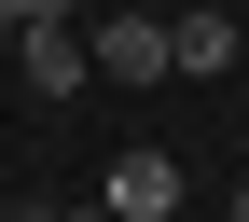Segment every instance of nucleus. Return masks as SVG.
Here are the masks:
<instances>
[{"instance_id":"3","label":"nucleus","mask_w":249,"mask_h":222,"mask_svg":"<svg viewBox=\"0 0 249 222\" xmlns=\"http://www.w3.org/2000/svg\"><path fill=\"white\" fill-rule=\"evenodd\" d=\"M166 70H235V14H222V0H194V14H166Z\"/></svg>"},{"instance_id":"5","label":"nucleus","mask_w":249,"mask_h":222,"mask_svg":"<svg viewBox=\"0 0 249 222\" xmlns=\"http://www.w3.org/2000/svg\"><path fill=\"white\" fill-rule=\"evenodd\" d=\"M42 14H70V0H0V28H42Z\"/></svg>"},{"instance_id":"2","label":"nucleus","mask_w":249,"mask_h":222,"mask_svg":"<svg viewBox=\"0 0 249 222\" xmlns=\"http://www.w3.org/2000/svg\"><path fill=\"white\" fill-rule=\"evenodd\" d=\"M14 70H28V98H70V83H83V28H70V14L14 28Z\"/></svg>"},{"instance_id":"7","label":"nucleus","mask_w":249,"mask_h":222,"mask_svg":"<svg viewBox=\"0 0 249 222\" xmlns=\"http://www.w3.org/2000/svg\"><path fill=\"white\" fill-rule=\"evenodd\" d=\"M222 222H249V195H235V208H222Z\"/></svg>"},{"instance_id":"4","label":"nucleus","mask_w":249,"mask_h":222,"mask_svg":"<svg viewBox=\"0 0 249 222\" xmlns=\"http://www.w3.org/2000/svg\"><path fill=\"white\" fill-rule=\"evenodd\" d=\"M97 70L111 83H166V14H111L97 28Z\"/></svg>"},{"instance_id":"6","label":"nucleus","mask_w":249,"mask_h":222,"mask_svg":"<svg viewBox=\"0 0 249 222\" xmlns=\"http://www.w3.org/2000/svg\"><path fill=\"white\" fill-rule=\"evenodd\" d=\"M55 222H111V208H55Z\"/></svg>"},{"instance_id":"1","label":"nucleus","mask_w":249,"mask_h":222,"mask_svg":"<svg viewBox=\"0 0 249 222\" xmlns=\"http://www.w3.org/2000/svg\"><path fill=\"white\" fill-rule=\"evenodd\" d=\"M97 208H111V222H180V153H124Z\"/></svg>"}]
</instances>
